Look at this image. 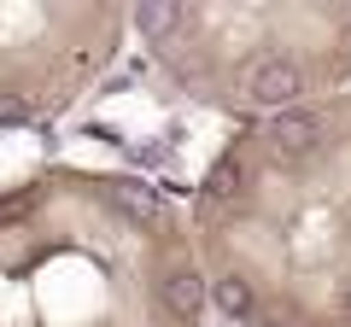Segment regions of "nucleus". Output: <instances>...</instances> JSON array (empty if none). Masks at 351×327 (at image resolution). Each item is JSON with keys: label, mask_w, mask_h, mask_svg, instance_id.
I'll use <instances>...</instances> for the list:
<instances>
[{"label": "nucleus", "mask_w": 351, "mask_h": 327, "mask_svg": "<svg viewBox=\"0 0 351 327\" xmlns=\"http://www.w3.org/2000/svg\"><path fill=\"white\" fill-rule=\"evenodd\" d=\"M263 146L276 152V158H304V152H316L322 146V112H304V105L276 112L263 123Z\"/></svg>", "instance_id": "obj_2"}, {"label": "nucleus", "mask_w": 351, "mask_h": 327, "mask_svg": "<svg viewBox=\"0 0 351 327\" xmlns=\"http://www.w3.org/2000/svg\"><path fill=\"white\" fill-rule=\"evenodd\" d=\"M158 304H164V315H170V322L193 327V322H199V310L211 304V280H205L193 263H176L170 275L158 280Z\"/></svg>", "instance_id": "obj_3"}, {"label": "nucleus", "mask_w": 351, "mask_h": 327, "mask_svg": "<svg viewBox=\"0 0 351 327\" xmlns=\"http://www.w3.org/2000/svg\"><path fill=\"white\" fill-rule=\"evenodd\" d=\"M346 322H351V287H346Z\"/></svg>", "instance_id": "obj_8"}, {"label": "nucleus", "mask_w": 351, "mask_h": 327, "mask_svg": "<svg viewBox=\"0 0 351 327\" xmlns=\"http://www.w3.org/2000/svg\"><path fill=\"white\" fill-rule=\"evenodd\" d=\"M240 187H246V170H240V158H223L211 176H205V199H217V205L240 199Z\"/></svg>", "instance_id": "obj_6"}, {"label": "nucleus", "mask_w": 351, "mask_h": 327, "mask_svg": "<svg viewBox=\"0 0 351 327\" xmlns=\"http://www.w3.org/2000/svg\"><path fill=\"white\" fill-rule=\"evenodd\" d=\"M211 304H217V315H228V322H240V315H252L258 310V292H252V280L246 275H217L211 280Z\"/></svg>", "instance_id": "obj_4"}, {"label": "nucleus", "mask_w": 351, "mask_h": 327, "mask_svg": "<svg viewBox=\"0 0 351 327\" xmlns=\"http://www.w3.org/2000/svg\"><path fill=\"white\" fill-rule=\"evenodd\" d=\"M346 29H351V12H346Z\"/></svg>", "instance_id": "obj_9"}, {"label": "nucleus", "mask_w": 351, "mask_h": 327, "mask_svg": "<svg viewBox=\"0 0 351 327\" xmlns=\"http://www.w3.org/2000/svg\"><path fill=\"white\" fill-rule=\"evenodd\" d=\"M240 94L263 112H293L304 94V64L287 59V53H258V59L240 70Z\"/></svg>", "instance_id": "obj_1"}, {"label": "nucleus", "mask_w": 351, "mask_h": 327, "mask_svg": "<svg viewBox=\"0 0 351 327\" xmlns=\"http://www.w3.org/2000/svg\"><path fill=\"white\" fill-rule=\"evenodd\" d=\"M18 123H29V100L12 94V88H0V129H18Z\"/></svg>", "instance_id": "obj_7"}, {"label": "nucleus", "mask_w": 351, "mask_h": 327, "mask_svg": "<svg viewBox=\"0 0 351 327\" xmlns=\"http://www.w3.org/2000/svg\"><path fill=\"white\" fill-rule=\"evenodd\" d=\"M135 29L152 41V47H164V41L182 29V6H164V0H147V6H135Z\"/></svg>", "instance_id": "obj_5"}]
</instances>
